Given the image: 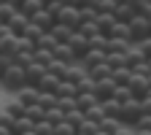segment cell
Masks as SVG:
<instances>
[{"instance_id": "cell-1", "label": "cell", "mask_w": 151, "mask_h": 135, "mask_svg": "<svg viewBox=\"0 0 151 135\" xmlns=\"http://www.w3.org/2000/svg\"><path fill=\"white\" fill-rule=\"evenodd\" d=\"M0 84H3V87H6L8 92H16V89H22V87L27 84V76H24V68L14 62V65H11V68H8V70H6L3 76H0Z\"/></svg>"}, {"instance_id": "cell-2", "label": "cell", "mask_w": 151, "mask_h": 135, "mask_svg": "<svg viewBox=\"0 0 151 135\" xmlns=\"http://www.w3.org/2000/svg\"><path fill=\"white\" fill-rule=\"evenodd\" d=\"M143 116V103L140 97H129L127 103H122V122L129 124V127H135V122Z\"/></svg>"}, {"instance_id": "cell-3", "label": "cell", "mask_w": 151, "mask_h": 135, "mask_svg": "<svg viewBox=\"0 0 151 135\" xmlns=\"http://www.w3.org/2000/svg\"><path fill=\"white\" fill-rule=\"evenodd\" d=\"M57 22H60V25H68L70 30H78L81 22H84V14H81L78 6H62V11L57 14Z\"/></svg>"}, {"instance_id": "cell-4", "label": "cell", "mask_w": 151, "mask_h": 135, "mask_svg": "<svg viewBox=\"0 0 151 135\" xmlns=\"http://www.w3.org/2000/svg\"><path fill=\"white\" fill-rule=\"evenodd\" d=\"M129 32H132V43H138L143 41V38L151 35V27H148V19L143 14H135L132 16V22H129Z\"/></svg>"}, {"instance_id": "cell-5", "label": "cell", "mask_w": 151, "mask_h": 135, "mask_svg": "<svg viewBox=\"0 0 151 135\" xmlns=\"http://www.w3.org/2000/svg\"><path fill=\"white\" fill-rule=\"evenodd\" d=\"M68 46L73 49V54H76V60H81V57L89 51V38L84 35V32H78L76 30L73 35H70V41H68Z\"/></svg>"}, {"instance_id": "cell-6", "label": "cell", "mask_w": 151, "mask_h": 135, "mask_svg": "<svg viewBox=\"0 0 151 135\" xmlns=\"http://www.w3.org/2000/svg\"><path fill=\"white\" fill-rule=\"evenodd\" d=\"M14 97L19 103H24V105H32V103H38V97H41V89H38L35 84H24L22 89L14 92Z\"/></svg>"}, {"instance_id": "cell-7", "label": "cell", "mask_w": 151, "mask_h": 135, "mask_svg": "<svg viewBox=\"0 0 151 135\" xmlns=\"http://www.w3.org/2000/svg\"><path fill=\"white\" fill-rule=\"evenodd\" d=\"M129 92L135 95V97H146L148 95V89H151V84H148V76H140V73H132V79H129Z\"/></svg>"}, {"instance_id": "cell-8", "label": "cell", "mask_w": 151, "mask_h": 135, "mask_svg": "<svg viewBox=\"0 0 151 135\" xmlns=\"http://www.w3.org/2000/svg\"><path fill=\"white\" fill-rule=\"evenodd\" d=\"M116 81H113V76H105V79H100L97 84H94V95H97V100H108L113 97V92H116Z\"/></svg>"}, {"instance_id": "cell-9", "label": "cell", "mask_w": 151, "mask_h": 135, "mask_svg": "<svg viewBox=\"0 0 151 135\" xmlns=\"http://www.w3.org/2000/svg\"><path fill=\"white\" fill-rule=\"evenodd\" d=\"M6 25H8V30H11L14 35H24V30H27V25H30V16H27V14H22V11L16 8V11H14V16L8 19Z\"/></svg>"}, {"instance_id": "cell-10", "label": "cell", "mask_w": 151, "mask_h": 135, "mask_svg": "<svg viewBox=\"0 0 151 135\" xmlns=\"http://www.w3.org/2000/svg\"><path fill=\"white\" fill-rule=\"evenodd\" d=\"M30 22H32V25H38L41 30H46V32H49V30H51V27L57 25V19H54V16H51V14L46 11V8H41L38 14H32V16H30Z\"/></svg>"}, {"instance_id": "cell-11", "label": "cell", "mask_w": 151, "mask_h": 135, "mask_svg": "<svg viewBox=\"0 0 151 135\" xmlns=\"http://www.w3.org/2000/svg\"><path fill=\"white\" fill-rule=\"evenodd\" d=\"M94 22H97V27H100V32H103V35H108V32H111V27L116 25V16H113L111 11H97Z\"/></svg>"}, {"instance_id": "cell-12", "label": "cell", "mask_w": 151, "mask_h": 135, "mask_svg": "<svg viewBox=\"0 0 151 135\" xmlns=\"http://www.w3.org/2000/svg\"><path fill=\"white\" fill-rule=\"evenodd\" d=\"M100 100H97V95L94 92H81V95H76V108H78L81 113H86V108H92V105H97Z\"/></svg>"}, {"instance_id": "cell-13", "label": "cell", "mask_w": 151, "mask_h": 135, "mask_svg": "<svg viewBox=\"0 0 151 135\" xmlns=\"http://www.w3.org/2000/svg\"><path fill=\"white\" fill-rule=\"evenodd\" d=\"M54 54V60H62V62H68V65H76L78 60H76V54H73V49L68 46V43H57V49L51 51Z\"/></svg>"}, {"instance_id": "cell-14", "label": "cell", "mask_w": 151, "mask_h": 135, "mask_svg": "<svg viewBox=\"0 0 151 135\" xmlns=\"http://www.w3.org/2000/svg\"><path fill=\"white\" fill-rule=\"evenodd\" d=\"M86 70L89 68H94V65H100V62H105V51H97V49H89L84 57H81V60H78Z\"/></svg>"}, {"instance_id": "cell-15", "label": "cell", "mask_w": 151, "mask_h": 135, "mask_svg": "<svg viewBox=\"0 0 151 135\" xmlns=\"http://www.w3.org/2000/svg\"><path fill=\"white\" fill-rule=\"evenodd\" d=\"M43 73H46V65H41V62H30L27 68H24V76H27V84H38L43 79Z\"/></svg>"}, {"instance_id": "cell-16", "label": "cell", "mask_w": 151, "mask_h": 135, "mask_svg": "<svg viewBox=\"0 0 151 135\" xmlns=\"http://www.w3.org/2000/svg\"><path fill=\"white\" fill-rule=\"evenodd\" d=\"M100 105H103V111H105V116H111V119H122V103H119L116 97L100 100Z\"/></svg>"}, {"instance_id": "cell-17", "label": "cell", "mask_w": 151, "mask_h": 135, "mask_svg": "<svg viewBox=\"0 0 151 135\" xmlns=\"http://www.w3.org/2000/svg\"><path fill=\"white\" fill-rule=\"evenodd\" d=\"M138 11H135V6H129V3H119L116 6V11H113V16H116V22H132V16H135Z\"/></svg>"}, {"instance_id": "cell-18", "label": "cell", "mask_w": 151, "mask_h": 135, "mask_svg": "<svg viewBox=\"0 0 151 135\" xmlns=\"http://www.w3.org/2000/svg\"><path fill=\"white\" fill-rule=\"evenodd\" d=\"M60 81H62V79H57L54 73H49V70H46V73H43V79L38 81L35 87L41 89V92H57V87H60Z\"/></svg>"}, {"instance_id": "cell-19", "label": "cell", "mask_w": 151, "mask_h": 135, "mask_svg": "<svg viewBox=\"0 0 151 135\" xmlns=\"http://www.w3.org/2000/svg\"><path fill=\"white\" fill-rule=\"evenodd\" d=\"M35 127V122L27 116H19V119H14V124H11V135H22V132H27V130H32Z\"/></svg>"}, {"instance_id": "cell-20", "label": "cell", "mask_w": 151, "mask_h": 135, "mask_svg": "<svg viewBox=\"0 0 151 135\" xmlns=\"http://www.w3.org/2000/svg\"><path fill=\"white\" fill-rule=\"evenodd\" d=\"M129 41H124V38H108V54H127L129 51Z\"/></svg>"}, {"instance_id": "cell-21", "label": "cell", "mask_w": 151, "mask_h": 135, "mask_svg": "<svg viewBox=\"0 0 151 135\" xmlns=\"http://www.w3.org/2000/svg\"><path fill=\"white\" fill-rule=\"evenodd\" d=\"M108 38H124V41H129V43H132V32H129V25H127V22H116V25L111 27Z\"/></svg>"}, {"instance_id": "cell-22", "label": "cell", "mask_w": 151, "mask_h": 135, "mask_svg": "<svg viewBox=\"0 0 151 135\" xmlns=\"http://www.w3.org/2000/svg\"><path fill=\"white\" fill-rule=\"evenodd\" d=\"M54 95H57V97H76V95H78V87H76L73 81H68V79H62Z\"/></svg>"}, {"instance_id": "cell-23", "label": "cell", "mask_w": 151, "mask_h": 135, "mask_svg": "<svg viewBox=\"0 0 151 135\" xmlns=\"http://www.w3.org/2000/svg\"><path fill=\"white\" fill-rule=\"evenodd\" d=\"M49 32H51V35H54V38H57L60 43H68V41H70V35H73L76 30H70L68 25H60V22H57V25H54V27H51Z\"/></svg>"}, {"instance_id": "cell-24", "label": "cell", "mask_w": 151, "mask_h": 135, "mask_svg": "<svg viewBox=\"0 0 151 135\" xmlns=\"http://www.w3.org/2000/svg\"><path fill=\"white\" fill-rule=\"evenodd\" d=\"M57 43H60V41H57V38H54L51 32H43V35L35 41V49H46V51H54V49H57Z\"/></svg>"}, {"instance_id": "cell-25", "label": "cell", "mask_w": 151, "mask_h": 135, "mask_svg": "<svg viewBox=\"0 0 151 135\" xmlns=\"http://www.w3.org/2000/svg\"><path fill=\"white\" fill-rule=\"evenodd\" d=\"M3 111H6V113H11L14 119H19V116H24V111H27V105H24V103H19V100L14 97L11 103H6V105H3Z\"/></svg>"}, {"instance_id": "cell-26", "label": "cell", "mask_w": 151, "mask_h": 135, "mask_svg": "<svg viewBox=\"0 0 151 135\" xmlns=\"http://www.w3.org/2000/svg\"><path fill=\"white\" fill-rule=\"evenodd\" d=\"M16 8L22 11V14H27V16H32V14H38V11L43 8V3H41V0H22Z\"/></svg>"}, {"instance_id": "cell-27", "label": "cell", "mask_w": 151, "mask_h": 135, "mask_svg": "<svg viewBox=\"0 0 151 135\" xmlns=\"http://www.w3.org/2000/svg\"><path fill=\"white\" fill-rule=\"evenodd\" d=\"M86 73L92 76L94 81H100V79H105V76H111L113 70H111V65H108V62H100V65H94V68H89Z\"/></svg>"}, {"instance_id": "cell-28", "label": "cell", "mask_w": 151, "mask_h": 135, "mask_svg": "<svg viewBox=\"0 0 151 135\" xmlns=\"http://www.w3.org/2000/svg\"><path fill=\"white\" fill-rule=\"evenodd\" d=\"M68 68H70V65H68V62H62V60H51L46 70H49V73H54L57 79H65V76H68Z\"/></svg>"}, {"instance_id": "cell-29", "label": "cell", "mask_w": 151, "mask_h": 135, "mask_svg": "<svg viewBox=\"0 0 151 135\" xmlns=\"http://www.w3.org/2000/svg\"><path fill=\"white\" fill-rule=\"evenodd\" d=\"M89 49H97V51H105L108 54V35H103V32L92 35L89 38Z\"/></svg>"}, {"instance_id": "cell-30", "label": "cell", "mask_w": 151, "mask_h": 135, "mask_svg": "<svg viewBox=\"0 0 151 135\" xmlns=\"http://www.w3.org/2000/svg\"><path fill=\"white\" fill-rule=\"evenodd\" d=\"M105 62L111 65V70H116V68H127V54H105Z\"/></svg>"}, {"instance_id": "cell-31", "label": "cell", "mask_w": 151, "mask_h": 135, "mask_svg": "<svg viewBox=\"0 0 151 135\" xmlns=\"http://www.w3.org/2000/svg\"><path fill=\"white\" fill-rule=\"evenodd\" d=\"M78 32H84L86 38H92V35H97V32H100V27H97V22H94V19H84L81 27H78Z\"/></svg>"}, {"instance_id": "cell-32", "label": "cell", "mask_w": 151, "mask_h": 135, "mask_svg": "<svg viewBox=\"0 0 151 135\" xmlns=\"http://www.w3.org/2000/svg\"><path fill=\"white\" fill-rule=\"evenodd\" d=\"M38 105H41L43 111L54 108V105H57V95H54V92H41V97H38Z\"/></svg>"}, {"instance_id": "cell-33", "label": "cell", "mask_w": 151, "mask_h": 135, "mask_svg": "<svg viewBox=\"0 0 151 135\" xmlns=\"http://www.w3.org/2000/svg\"><path fill=\"white\" fill-rule=\"evenodd\" d=\"M84 116H86V119H92V122H97V124H100V122L105 119V111H103V105L97 103V105H92V108H86V113H84Z\"/></svg>"}, {"instance_id": "cell-34", "label": "cell", "mask_w": 151, "mask_h": 135, "mask_svg": "<svg viewBox=\"0 0 151 135\" xmlns=\"http://www.w3.org/2000/svg\"><path fill=\"white\" fill-rule=\"evenodd\" d=\"M111 76H113V81H116V84H129V79H132V70H129V68H116Z\"/></svg>"}, {"instance_id": "cell-35", "label": "cell", "mask_w": 151, "mask_h": 135, "mask_svg": "<svg viewBox=\"0 0 151 135\" xmlns=\"http://www.w3.org/2000/svg\"><path fill=\"white\" fill-rule=\"evenodd\" d=\"M76 132H78V130H76L68 119H62L60 124H54V135H76Z\"/></svg>"}, {"instance_id": "cell-36", "label": "cell", "mask_w": 151, "mask_h": 135, "mask_svg": "<svg viewBox=\"0 0 151 135\" xmlns=\"http://www.w3.org/2000/svg\"><path fill=\"white\" fill-rule=\"evenodd\" d=\"M43 119H49L51 124H60V122L65 119V113H62V108H60V105H54V108H49V111H46V116H43Z\"/></svg>"}, {"instance_id": "cell-37", "label": "cell", "mask_w": 151, "mask_h": 135, "mask_svg": "<svg viewBox=\"0 0 151 135\" xmlns=\"http://www.w3.org/2000/svg\"><path fill=\"white\" fill-rule=\"evenodd\" d=\"M24 113H27V116H30L32 122H41V119L46 116V111H43L41 105H38V103H32V105H27V111H24Z\"/></svg>"}, {"instance_id": "cell-38", "label": "cell", "mask_w": 151, "mask_h": 135, "mask_svg": "<svg viewBox=\"0 0 151 135\" xmlns=\"http://www.w3.org/2000/svg\"><path fill=\"white\" fill-rule=\"evenodd\" d=\"M113 97H116L119 103H127L129 97H135V95L129 92V87H127V84H119V87H116V92H113Z\"/></svg>"}, {"instance_id": "cell-39", "label": "cell", "mask_w": 151, "mask_h": 135, "mask_svg": "<svg viewBox=\"0 0 151 135\" xmlns=\"http://www.w3.org/2000/svg\"><path fill=\"white\" fill-rule=\"evenodd\" d=\"M38 135H51L54 132V124L49 122V119H41V122H35V127H32Z\"/></svg>"}, {"instance_id": "cell-40", "label": "cell", "mask_w": 151, "mask_h": 135, "mask_svg": "<svg viewBox=\"0 0 151 135\" xmlns=\"http://www.w3.org/2000/svg\"><path fill=\"white\" fill-rule=\"evenodd\" d=\"M14 11H16V6H14V3H0V22L6 25L8 19L14 16Z\"/></svg>"}, {"instance_id": "cell-41", "label": "cell", "mask_w": 151, "mask_h": 135, "mask_svg": "<svg viewBox=\"0 0 151 135\" xmlns=\"http://www.w3.org/2000/svg\"><path fill=\"white\" fill-rule=\"evenodd\" d=\"M65 119H68V122H70V124H73L76 130H78V127H81V122H84L86 116H84V113H81L78 108H76V111H70V113H65Z\"/></svg>"}, {"instance_id": "cell-42", "label": "cell", "mask_w": 151, "mask_h": 135, "mask_svg": "<svg viewBox=\"0 0 151 135\" xmlns=\"http://www.w3.org/2000/svg\"><path fill=\"white\" fill-rule=\"evenodd\" d=\"M97 130H100V124H97V122H92V119H84L81 127H78V132H84V135H94Z\"/></svg>"}, {"instance_id": "cell-43", "label": "cell", "mask_w": 151, "mask_h": 135, "mask_svg": "<svg viewBox=\"0 0 151 135\" xmlns=\"http://www.w3.org/2000/svg\"><path fill=\"white\" fill-rule=\"evenodd\" d=\"M57 105L62 108V113H70L76 111V97H57Z\"/></svg>"}, {"instance_id": "cell-44", "label": "cell", "mask_w": 151, "mask_h": 135, "mask_svg": "<svg viewBox=\"0 0 151 135\" xmlns=\"http://www.w3.org/2000/svg\"><path fill=\"white\" fill-rule=\"evenodd\" d=\"M43 32H46V30H41V27H38V25H32V22H30V25H27V30H24V35H27V38H32V41H38V38H41Z\"/></svg>"}, {"instance_id": "cell-45", "label": "cell", "mask_w": 151, "mask_h": 135, "mask_svg": "<svg viewBox=\"0 0 151 135\" xmlns=\"http://www.w3.org/2000/svg\"><path fill=\"white\" fill-rule=\"evenodd\" d=\"M94 84H97V81H94L92 76H86V79L78 84V95H81V92H94Z\"/></svg>"}, {"instance_id": "cell-46", "label": "cell", "mask_w": 151, "mask_h": 135, "mask_svg": "<svg viewBox=\"0 0 151 135\" xmlns=\"http://www.w3.org/2000/svg\"><path fill=\"white\" fill-rule=\"evenodd\" d=\"M11 65H14V57H11V54H0V76H3Z\"/></svg>"}, {"instance_id": "cell-47", "label": "cell", "mask_w": 151, "mask_h": 135, "mask_svg": "<svg viewBox=\"0 0 151 135\" xmlns=\"http://www.w3.org/2000/svg\"><path fill=\"white\" fill-rule=\"evenodd\" d=\"M135 130H151V113H143V116L135 122Z\"/></svg>"}, {"instance_id": "cell-48", "label": "cell", "mask_w": 151, "mask_h": 135, "mask_svg": "<svg viewBox=\"0 0 151 135\" xmlns=\"http://www.w3.org/2000/svg\"><path fill=\"white\" fill-rule=\"evenodd\" d=\"M138 49L146 54V60H148V57H151V35H148V38H143V41H138Z\"/></svg>"}, {"instance_id": "cell-49", "label": "cell", "mask_w": 151, "mask_h": 135, "mask_svg": "<svg viewBox=\"0 0 151 135\" xmlns=\"http://www.w3.org/2000/svg\"><path fill=\"white\" fill-rule=\"evenodd\" d=\"M0 135H11V127H8V124H3V122H0Z\"/></svg>"}, {"instance_id": "cell-50", "label": "cell", "mask_w": 151, "mask_h": 135, "mask_svg": "<svg viewBox=\"0 0 151 135\" xmlns=\"http://www.w3.org/2000/svg\"><path fill=\"white\" fill-rule=\"evenodd\" d=\"M81 0H62V6H78Z\"/></svg>"}, {"instance_id": "cell-51", "label": "cell", "mask_w": 151, "mask_h": 135, "mask_svg": "<svg viewBox=\"0 0 151 135\" xmlns=\"http://www.w3.org/2000/svg\"><path fill=\"white\" fill-rule=\"evenodd\" d=\"M94 135H111V132H105V130H97V132H94Z\"/></svg>"}, {"instance_id": "cell-52", "label": "cell", "mask_w": 151, "mask_h": 135, "mask_svg": "<svg viewBox=\"0 0 151 135\" xmlns=\"http://www.w3.org/2000/svg\"><path fill=\"white\" fill-rule=\"evenodd\" d=\"M22 135H38V132H35V130H27V132H22Z\"/></svg>"}, {"instance_id": "cell-53", "label": "cell", "mask_w": 151, "mask_h": 135, "mask_svg": "<svg viewBox=\"0 0 151 135\" xmlns=\"http://www.w3.org/2000/svg\"><path fill=\"white\" fill-rule=\"evenodd\" d=\"M148 27H151V16H148Z\"/></svg>"}, {"instance_id": "cell-54", "label": "cell", "mask_w": 151, "mask_h": 135, "mask_svg": "<svg viewBox=\"0 0 151 135\" xmlns=\"http://www.w3.org/2000/svg\"><path fill=\"white\" fill-rule=\"evenodd\" d=\"M76 135H84V132H76Z\"/></svg>"}, {"instance_id": "cell-55", "label": "cell", "mask_w": 151, "mask_h": 135, "mask_svg": "<svg viewBox=\"0 0 151 135\" xmlns=\"http://www.w3.org/2000/svg\"><path fill=\"white\" fill-rule=\"evenodd\" d=\"M148 84H151V76H148Z\"/></svg>"}, {"instance_id": "cell-56", "label": "cell", "mask_w": 151, "mask_h": 135, "mask_svg": "<svg viewBox=\"0 0 151 135\" xmlns=\"http://www.w3.org/2000/svg\"><path fill=\"white\" fill-rule=\"evenodd\" d=\"M0 54H3V49H0Z\"/></svg>"}, {"instance_id": "cell-57", "label": "cell", "mask_w": 151, "mask_h": 135, "mask_svg": "<svg viewBox=\"0 0 151 135\" xmlns=\"http://www.w3.org/2000/svg\"><path fill=\"white\" fill-rule=\"evenodd\" d=\"M0 25H3V22H0Z\"/></svg>"}, {"instance_id": "cell-58", "label": "cell", "mask_w": 151, "mask_h": 135, "mask_svg": "<svg viewBox=\"0 0 151 135\" xmlns=\"http://www.w3.org/2000/svg\"><path fill=\"white\" fill-rule=\"evenodd\" d=\"M51 135H54V132H51Z\"/></svg>"}]
</instances>
